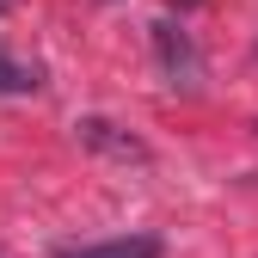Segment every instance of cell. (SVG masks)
<instances>
[{
	"instance_id": "cell-1",
	"label": "cell",
	"mask_w": 258,
	"mask_h": 258,
	"mask_svg": "<svg viewBox=\"0 0 258 258\" xmlns=\"http://www.w3.org/2000/svg\"><path fill=\"white\" fill-rule=\"evenodd\" d=\"M80 129V142L86 148H99V154H117V160H148V148L136 142V136H117V123H105V117H86V123H74Z\"/></svg>"
},
{
	"instance_id": "cell-2",
	"label": "cell",
	"mask_w": 258,
	"mask_h": 258,
	"mask_svg": "<svg viewBox=\"0 0 258 258\" xmlns=\"http://www.w3.org/2000/svg\"><path fill=\"white\" fill-rule=\"evenodd\" d=\"M61 258H160V240L154 234H123V240H99V246H74Z\"/></svg>"
},
{
	"instance_id": "cell-4",
	"label": "cell",
	"mask_w": 258,
	"mask_h": 258,
	"mask_svg": "<svg viewBox=\"0 0 258 258\" xmlns=\"http://www.w3.org/2000/svg\"><path fill=\"white\" fill-rule=\"evenodd\" d=\"M178 7H197V0H178Z\"/></svg>"
},
{
	"instance_id": "cell-5",
	"label": "cell",
	"mask_w": 258,
	"mask_h": 258,
	"mask_svg": "<svg viewBox=\"0 0 258 258\" xmlns=\"http://www.w3.org/2000/svg\"><path fill=\"white\" fill-rule=\"evenodd\" d=\"M7 7H13V0H0V13H7Z\"/></svg>"
},
{
	"instance_id": "cell-3",
	"label": "cell",
	"mask_w": 258,
	"mask_h": 258,
	"mask_svg": "<svg viewBox=\"0 0 258 258\" xmlns=\"http://www.w3.org/2000/svg\"><path fill=\"white\" fill-rule=\"evenodd\" d=\"M43 74H37V61H13L7 49H0V92H37Z\"/></svg>"
}]
</instances>
